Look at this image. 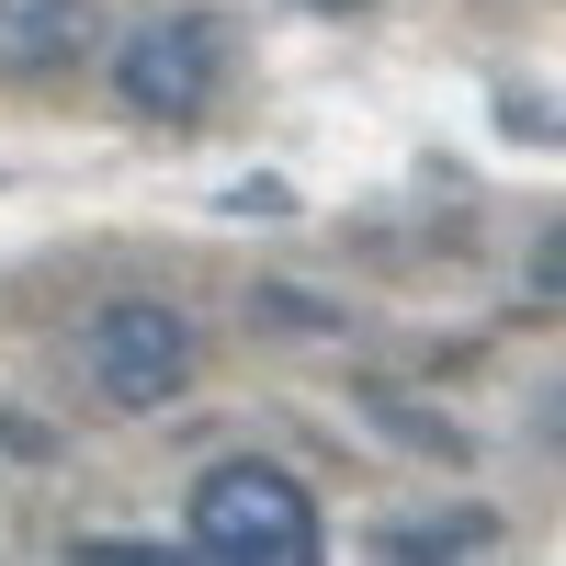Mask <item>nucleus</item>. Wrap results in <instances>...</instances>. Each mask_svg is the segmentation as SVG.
<instances>
[{"mask_svg":"<svg viewBox=\"0 0 566 566\" xmlns=\"http://www.w3.org/2000/svg\"><path fill=\"white\" fill-rule=\"evenodd\" d=\"M181 522H193L205 555H239V566H295V555H317V499L295 488V464H261V453L205 464Z\"/></svg>","mask_w":566,"mask_h":566,"instance_id":"obj_1","label":"nucleus"},{"mask_svg":"<svg viewBox=\"0 0 566 566\" xmlns=\"http://www.w3.org/2000/svg\"><path fill=\"white\" fill-rule=\"evenodd\" d=\"M80 374H91L125 419H148V408H170V397L205 374V340H193V317H181V306L114 295V306H91V328H80Z\"/></svg>","mask_w":566,"mask_h":566,"instance_id":"obj_2","label":"nucleus"},{"mask_svg":"<svg viewBox=\"0 0 566 566\" xmlns=\"http://www.w3.org/2000/svg\"><path fill=\"white\" fill-rule=\"evenodd\" d=\"M216 23L205 12H170V23H148V34H125L114 45V103L125 114H148V125H193L205 114V91H216Z\"/></svg>","mask_w":566,"mask_h":566,"instance_id":"obj_3","label":"nucleus"},{"mask_svg":"<svg viewBox=\"0 0 566 566\" xmlns=\"http://www.w3.org/2000/svg\"><path fill=\"white\" fill-rule=\"evenodd\" d=\"M103 45V12L91 0H0V69L12 80H57Z\"/></svg>","mask_w":566,"mask_h":566,"instance_id":"obj_4","label":"nucleus"},{"mask_svg":"<svg viewBox=\"0 0 566 566\" xmlns=\"http://www.w3.org/2000/svg\"><path fill=\"white\" fill-rule=\"evenodd\" d=\"M488 544H499L488 510H442V522H386L374 533V555H488Z\"/></svg>","mask_w":566,"mask_h":566,"instance_id":"obj_5","label":"nucleus"},{"mask_svg":"<svg viewBox=\"0 0 566 566\" xmlns=\"http://www.w3.org/2000/svg\"><path fill=\"white\" fill-rule=\"evenodd\" d=\"M250 317H261V328H283V340H340V328H352L340 306L317 295V283H261V295H250Z\"/></svg>","mask_w":566,"mask_h":566,"instance_id":"obj_6","label":"nucleus"},{"mask_svg":"<svg viewBox=\"0 0 566 566\" xmlns=\"http://www.w3.org/2000/svg\"><path fill=\"white\" fill-rule=\"evenodd\" d=\"M363 408H374V431H386V442H408V453H431V464H464V431H453V419H431L419 397H386V386H374Z\"/></svg>","mask_w":566,"mask_h":566,"instance_id":"obj_7","label":"nucleus"}]
</instances>
